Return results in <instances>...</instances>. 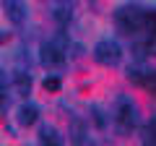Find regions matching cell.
Masks as SVG:
<instances>
[{
    "label": "cell",
    "instance_id": "1",
    "mask_svg": "<svg viewBox=\"0 0 156 146\" xmlns=\"http://www.w3.org/2000/svg\"><path fill=\"white\" fill-rule=\"evenodd\" d=\"M115 21L120 26L122 34H138V31H154V11H143V8H135V5H125V8H117L115 13Z\"/></svg>",
    "mask_w": 156,
    "mask_h": 146
},
{
    "label": "cell",
    "instance_id": "2",
    "mask_svg": "<svg viewBox=\"0 0 156 146\" xmlns=\"http://www.w3.org/2000/svg\"><path fill=\"white\" fill-rule=\"evenodd\" d=\"M65 52H68V47H65V37H55V39H50V42H44L42 45V63H44L47 68H62L65 65Z\"/></svg>",
    "mask_w": 156,
    "mask_h": 146
},
{
    "label": "cell",
    "instance_id": "3",
    "mask_svg": "<svg viewBox=\"0 0 156 146\" xmlns=\"http://www.w3.org/2000/svg\"><path fill=\"white\" fill-rule=\"evenodd\" d=\"M115 123L120 128V133H128L135 125V104L130 102V97H117L115 99Z\"/></svg>",
    "mask_w": 156,
    "mask_h": 146
},
{
    "label": "cell",
    "instance_id": "4",
    "mask_svg": "<svg viewBox=\"0 0 156 146\" xmlns=\"http://www.w3.org/2000/svg\"><path fill=\"white\" fill-rule=\"evenodd\" d=\"M94 57L101 65H117L120 57H122V52H120V45H117L115 39H101L99 45L94 47Z\"/></svg>",
    "mask_w": 156,
    "mask_h": 146
},
{
    "label": "cell",
    "instance_id": "5",
    "mask_svg": "<svg viewBox=\"0 0 156 146\" xmlns=\"http://www.w3.org/2000/svg\"><path fill=\"white\" fill-rule=\"evenodd\" d=\"M128 78L133 81V84H140L143 89L154 91V71H148V68H128Z\"/></svg>",
    "mask_w": 156,
    "mask_h": 146
},
{
    "label": "cell",
    "instance_id": "6",
    "mask_svg": "<svg viewBox=\"0 0 156 146\" xmlns=\"http://www.w3.org/2000/svg\"><path fill=\"white\" fill-rule=\"evenodd\" d=\"M3 5H5V13L13 24H23L26 21V3L23 0H3Z\"/></svg>",
    "mask_w": 156,
    "mask_h": 146
},
{
    "label": "cell",
    "instance_id": "7",
    "mask_svg": "<svg viewBox=\"0 0 156 146\" xmlns=\"http://www.w3.org/2000/svg\"><path fill=\"white\" fill-rule=\"evenodd\" d=\"M37 115H39V110L34 104H21L18 107V123L21 125H34L37 123Z\"/></svg>",
    "mask_w": 156,
    "mask_h": 146
},
{
    "label": "cell",
    "instance_id": "8",
    "mask_svg": "<svg viewBox=\"0 0 156 146\" xmlns=\"http://www.w3.org/2000/svg\"><path fill=\"white\" fill-rule=\"evenodd\" d=\"M39 136H42V144H44V146H62V136L57 133L52 125H44Z\"/></svg>",
    "mask_w": 156,
    "mask_h": 146
},
{
    "label": "cell",
    "instance_id": "9",
    "mask_svg": "<svg viewBox=\"0 0 156 146\" xmlns=\"http://www.w3.org/2000/svg\"><path fill=\"white\" fill-rule=\"evenodd\" d=\"M148 52H154V37H148L146 42H135L133 45V55L138 57V60H143Z\"/></svg>",
    "mask_w": 156,
    "mask_h": 146
},
{
    "label": "cell",
    "instance_id": "10",
    "mask_svg": "<svg viewBox=\"0 0 156 146\" xmlns=\"http://www.w3.org/2000/svg\"><path fill=\"white\" fill-rule=\"evenodd\" d=\"M16 86L21 94H29V89H31V78H29L26 73H16Z\"/></svg>",
    "mask_w": 156,
    "mask_h": 146
},
{
    "label": "cell",
    "instance_id": "11",
    "mask_svg": "<svg viewBox=\"0 0 156 146\" xmlns=\"http://www.w3.org/2000/svg\"><path fill=\"white\" fill-rule=\"evenodd\" d=\"M143 146H154V118L143 125Z\"/></svg>",
    "mask_w": 156,
    "mask_h": 146
},
{
    "label": "cell",
    "instance_id": "12",
    "mask_svg": "<svg viewBox=\"0 0 156 146\" xmlns=\"http://www.w3.org/2000/svg\"><path fill=\"white\" fill-rule=\"evenodd\" d=\"M44 91H60V78L57 76H50V78H44Z\"/></svg>",
    "mask_w": 156,
    "mask_h": 146
},
{
    "label": "cell",
    "instance_id": "13",
    "mask_svg": "<svg viewBox=\"0 0 156 146\" xmlns=\"http://www.w3.org/2000/svg\"><path fill=\"white\" fill-rule=\"evenodd\" d=\"M5 110H8V97H5V91L0 89V115H5Z\"/></svg>",
    "mask_w": 156,
    "mask_h": 146
},
{
    "label": "cell",
    "instance_id": "14",
    "mask_svg": "<svg viewBox=\"0 0 156 146\" xmlns=\"http://www.w3.org/2000/svg\"><path fill=\"white\" fill-rule=\"evenodd\" d=\"M94 120H96L99 128H104V118H101V110H99V107H94Z\"/></svg>",
    "mask_w": 156,
    "mask_h": 146
}]
</instances>
